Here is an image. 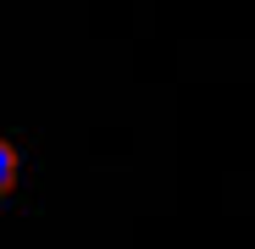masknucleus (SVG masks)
I'll return each instance as SVG.
<instances>
[{
	"mask_svg": "<svg viewBox=\"0 0 255 249\" xmlns=\"http://www.w3.org/2000/svg\"><path fill=\"white\" fill-rule=\"evenodd\" d=\"M11 183H17V144H0V188L11 194Z\"/></svg>",
	"mask_w": 255,
	"mask_h": 249,
	"instance_id": "1",
	"label": "nucleus"
}]
</instances>
